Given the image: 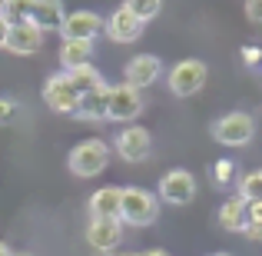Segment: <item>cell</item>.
<instances>
[{
    "label": "cell",
    "mask_w": 262,
    "mask_h": 256,
    "mask_svg": "<svg viewBox=\"0 0 262 256\" xmlns=\"http://www.w3.org/2000/svg\"><path fill=\"white\" fill-rule=\"evenodd\" d=\"M110 256H140V253H110Z\"/></svg>",
    "instance_id": "cell-30"
},
{
    "label": "cell",
    "mask_w": 262,
    "mask_h": 256,
    "mask_svg": "<svg viewBox=\"0 0 262 256\" xmlns=\"http://www.w3.org/2000/svg\"><path fill=\"white\" fill-rule=\"evenodd\" d=\"M156 80H160V60H156L153 53H136L126 64V70H123V84L133 87V90L153 87Z\"/></svg>",
    "instance_id": "cell-10"
},
{
    "label": "cell",
    "mask_w": 262,
    "mask_h": 256,
    "mask_svg": "<svg viewBox=\"0 0 262 256\" xmlns=\"http://www.w3.org/2000/svg\"><path fill=\"white\" fill-rule=\"evenodd\" d=\"M216 256H226V253H216Z\"/></svg>",
    "instance_id": "cell-32"
},
{
    "label": "cell",
    "mask_w": 262,
    "mask_h": 256,
    "mask_svg": "<svg viewBox=\"0 0 262 256\" xmlns=\"http://www.w3.org/2000/svg\"><path fill=\"white\" fill-rule=\"evenodd\" d=\"M243 60L246 64H262V50L259 47H243Z\"/></svg>",
    "instance_id": "cell-26"
},
{
    "label": "cell",
    "mask_w": 262,
    "mask_h": 256,
    "mask_svg": "<svg viewBox=\"0 0 262 256\" xmlns=\"http://www.w3.org/2000/svg\"><path fill=\"white\" fill-rule=\"evenodd\" d=\"M143 113V93L126 84H116L110 87V107H106V120H120L129 123L133 116Z\"/></svg>",
    "instance_id": "cell-6"
},
{
    "label": "cell",
    "mask_w": 262,
    "mask_h": 256,
    "mask_svg": "<svg viewBox=\"0 0 262 256\" xmlns=\"http://www.w3.org/2000/svg\"><path fill=\"white\" fill-rule=\"evenodd\" d=\"M160 216V200L143 186H126L123 190V210H120V223H133V226H149Z\"/></svg>",
    "instance_id": "cell-1"
},
{
    "label": "cell",
    "mask_w": 262,
    "mask_h": 256,
    "mask_svg": "<svg viewBox=\"0 0 262 256\" xmlns=\"http://www.w3.org/2000/svg\"><path fill=\"white\" fill-rule=\"evenodd\" d=\"M90 57H93V44H86V40H63L60 44V64H63V70L90 67Z\"/></svg>",
    "instance_id": "cell-18"
},
{
    "label": "cell",
    "mask_w": 262,
    "mask_h": 256,
    "mask_svg": "<svg viewBox=\"0 0 262 256\" xmlns=\"http://www.w3.org/2000/svg\"><path fill=\"white\" fill-rule=\"evenodd\" d=\"M252 133H256V120H252L249 113H243V110L226 113L212 123V136H216V143H223V147H246V143L252 140Z\"/></svg>",
    "instance_id": "cell-2"
},
{
    "label": "cell",
    "mask_w": 262,
    "mask_h": 256,
    "mask_svg": "<svg viewBox=\"0 0 262 256\" xmlns=\"http://www.w3.org/2000/svg\"><path fill=\"white\" fill-rule=\"evenodd\" d=\"M67 73V80H70V87L77 90V96H83L90 93V90H96V87H103L106 80L100 77V70H93V67H80V70H63Z\"/></svg>",
    "instance_id": "cell-19"
},
{
    "label": "cell",
    "mask_w": 262,
    "mask_h": 256,
    "mask_svg": "<svg viewBox=\"0 0 262 256\" xmlns=\"http://www.w3.org/2000/svg\"><path fill=\"white\" fill-rule=\"evenodd\" d=\"M106 107H110V84H103L80 96L77 116H83V120H106Z\"/></svg>",
    "instance_id": "cell-17"
},
{
    "label": "cell",
    "mask_w": 262,
    "mask_h": 256,
    "mask_svg": "<svg viewBox=\"0 0 262 256\" xmlns=\"http://www.w3.org/2000/svg\"><path fill=\"white\" fill-rule=\"evenodd\" d=\"M140 256H169L166 250H149V253H140Z\"/></svg>",
    "instance_id": "cell-28"
},
{
    "label": "cell",
    "mask_w": 262,
    "mask_h": 256,
    "mask_svg": "<svg viewBox=\"0 0 262 256\" xmlns=\"http://www.w3.org/2000/svg\"><path fill=\"white\" fill-rule=\"evenodd\" d=\"M212 176H216L219 186H229L232 176H236V167H232V160H216V167H212Z\"/></svg>",
    "instance_id": "cell-23"
},
{
    "label": "cell",
    "mask_w": 262,
    "mask_h": 256,
    "mask_svg": "<svg viewBox=\"0 0 262 256\" xmlns=\"http://www.w3.org/2000/svg\"><path fill=\"white\" fill-rule=\"evenodd\" d=\"M120 210H123L120 186H103L90 196V220H120Z\"/></svg>",
    "instance_id": "cell-14"
},
{
    "label": "cell",
    "mask_w": 262,
    "mask_h": 256,
    "mask_svg": "<svg viewBox=\"0 0 262 256\" xmlns=\"http://www.w3.org/2000/svg\"><path fill=\"white\" fill-rule=\"evenodd\" d=\"M113 147L116 153H120L123 163H143L149 156V150H153V136H149L146 127H123L120 133L113 136Z\"/></svg>",
    "instance_id": "cell-5"
},
{
    "label": "cell",
    "mask_w": 262,
    "mask_h": 256,
    "mask_svg": "<svg viewBox=\"0 0 262 256\" xmlns=\"http://www.w3.org/2000/svg\"><path fill=\"white\" fill-rule=\"evenodd\" d=\"M33 4L37 0H7L4 7H0V17L7 20V24H27V20H33Z\"/></svg>",
    "instance_id": "cell-20"
},
{
    "label": "cell",
    "mask_w": 262,
    "mask_h": 256,
    "mask_svg": "<svg viewBox=\"0 0 262 256\" xmlns=\"http://www.w3.org/2000/svg\"><path fill=\"white\" fill-rule=\"evenodd\" d=\"M126 10H133L136 17L143 20V24H146V20H153L156 13H160V7H163V0H126Z\"/></svg>",
    "instance_id": "cell-22"
},
{
    "label": "cell",
    "mask_w": 262,
    "mask_h": 256,
    "mask_svg": "<svg viewBox=\"0 0 262 256\" xmlns=\"http://www.w3.org/2000/svg\"><path fill=\"white\" fill-rule=\"evenodd\" d=\"M123 240V223L120 220H90L86 226V243L93 246L96 253H110L116 250Z\"/></svg>",
    "instance_id": "cell-12"
},
{
    "label": "cell",
    "mask_w": 262,
    "mask_h": 256,
    "mask_svg": "<svg viewBox=\"0 0 262 256\" xmlns=\"http://www.w3.org/2000/svg\"><path fill=\"white\" fill-rule=\"evenodd\" d=\"M43 37H47V33L40 30L33 20H27V24H13L10 33H7V50L17 53V57H30V53H37L40 47H43Z\"/></svg>",
    "instance_id": "cell-9"
},
{
    "label": "cell",
    "mask_w": 262,
    "mask_h": 256,
    "mask_svg": "<svg viewBox=\"0 0 262 256\" xmlns=\"http://www.w3.org/2000/svg\"><path fill=\"white\" fill-rule=\"evenodd\" d=\"M7 33H10V24H7V20L0 17V50L7 47Z\"/></svg>",
    "instance_id": "cell-27"
},
{
    "label": "cell",
    "mask_w": 262,
    "mask_h": 256,
    "mask_svg": "<svg viewBox=\"0 0 262 256\" xmlns=\"http://www.w3.org/2000/svg\"><path fill=\"white\" fill-rule=\"evenodd\" d=\"M0 256H13V253H10V246H7V243H0Z\"/></svg>",
    "instance_id": "cell-29"
},
{
    "label": "cell",
    "mask_w": 262,
    "mask_h": 256,
    "mask_svg": "<svg viewBox=\"0 0 262 256\" xmlns=\"http://www.w3.org/2000/svg\"><path fill=\"white\" fill-rule=\"evenodd\" d=\"M160 196L173 206H186L196 196V176H192L189 170H169L166 176L160 180Z\"/></svg>",
    "instance_id": "cell-8"
},
{
    "label": "cell",
    "mask_w": 262,
    "mask_h": 256,
    "mask_svg": "<svg viewBox=\"0 0 262 256\" xmlns=\"http://www.w3.org/2000/svg\"><path fill=\"white\" fill-rule=\"evenodd\" d=\"M206 77H209L206 64L196 60V57H189V60H179L173 70H169L166 84H169V90H173L176 96H192V93H199V90L206 87Z\"/></svg>",
    "instance_id": "cell-4"
},
{
    "label": "cell",
    "mask_w": 262,
    "mask_h": 256,
    "mask_svg": "<svg viewBox=\"0 0 262 256\" xmlns=\"http://www.w3.org/2000/svg\"><path fill=\"white\" fill-rule=\"evenodd\" d=\"M100 27H103V20L96 17V13H90V10H73V13H67V20H63V40H86V44H93V37L100 33Z\"/></svg>",
    "instance_id": "cell-13"
},
{
    "label": "cell",
    "mask_w": 262,
    "mask_h": 256,
    "mask_svg": "<svg viewBox=\"0 0 262 256\" xmlns=\"http://www.w3.org/2000/svg\"><path fill=\"white\" fill-rule=\"evenodd\" d=\"M70 170L77 173V176H96V173H103L106 170V163H110V147L103 140H83L80 147H73V153H70Z\"/></svg>",
    "instance_id": "cell-3"
},
{
    "label": "cell",
    "mask_w": 262,
    "mask_h": 256,
    "mask_svg": "<svg viewBox=\"0 0 262 256\" xmlns=\"http://www.w3.org/2000/svg\"><path fill=\"white\" fill-rule=\"evenodd\" d=\"M239 196H243L246 203L262 200V170H252V173H246V176L239 180Z\"/></svg>",
    "instance_id": "cell-21"
},
{
    "label": "cell",
    "mask_w": 262,
    "mask_h": 256,
    "mask_svg": "<svg viewBox=\"0 0 262 256\" xmlns=\"http://www.w3.org/2000/svg\"><path fill=\"white\" fill-rule=\"evenodd\" d=\"M63 20H67L63 0H37V4H33V24H37L43 33L63 30Z\"/></svg>",
    "instance_id": "cell-15"
},
{
    "label": "cell",
    "mask_w": 262,
    "mask_h": 256,
    "mask_svg": "<svg viewBox=\"0 0 262 256\" xmlns=\"http://www.w3.org/2000/svg\"><path fill=\"white\" fill-rule=\"evenodd\" d=\"M13 116H17V103L7 100V96H0V123H10Z\"/></svg>",
    "instance_id": "cell-24"
},
{
    "label": "cell",
    "mask_w": 262,
    "mask_h": 256,
    "mask_svg": "<svg viewBox=\"0 0 262 256\" xmlns=\"http://www.w3.org/2000/svg\"><path fill=\"white\" fill-rule=\"evenodd\" d=\"M246 223H249V203L243 196H232L219 206V226L229 233H243Z\"/></svg>",
    "instance_id": "cell-16"
},
{
    "label": "cell",
    "mask_w": 262,
    "mask_h": 256,
    "mask_svg": "<svg viewBox=\"0 0 262 256\" xmlns=\"http://www.w3.org/2000/svg\"><path fill=\"white\" fill-rule=\"evenodd\" d=\"M103 27H106V37L116 40V44H133V40H140V33H143V20L136 17L133 10H126V7L113 10Z\"/></svg>",
    "instance_id": "cell-11"
},
{
    "label": "cell",
    "mask_w": 262,
    "mask_h": 256,
    "mask_svg": "<svg viewBox=\"0 0 262 256\" xmlns=\"http://www.w3.org/2000/svg\"><path fill=\"white\" fill-rule=\"evenodd\" d=\"M43 100H47V107L57 110V113H77V107H80V96H77V90L70 87V80H67L63 70L53 73L43 84Z\"/></svg>",
    "instance_id": "cell-7"
},
{
    "label": "cell",
    "mask_w": 262,
    "mask_h": 256,
    "mask_svg": "<svg viewBox=\"0 0 262 256\" xmlns=\"http://www.w3.org/2000/svg\"><path fill=\"white\" fill-rule=\"evenodd\" d=\"M4 4H7V0H0V7H4Z\"/></svg>",
    "instance_id": "cell-31"
},
{
    "label": "cell",
    "mask_w": 262,
    "mask_h": 256,
    "mask_svg": "<svg viewBox=\"0 0 262 256\" xmlns=\"http://www.w3.org/2000/svg\"><path fill=\"white\" fill-rule=\"evenodd\" d=\"M246 17L252 24H262V0H246Z\"/></svg>",
    "instance_id": "cell-25"
}]
</instances>
